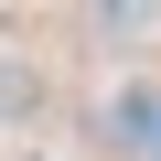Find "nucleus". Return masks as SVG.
Returning a JSON list of instances; mask_svg holds the SVG:
<instances>
[{
	"instance_id": "obj_2",
	"label": "nucleus",
	"mask_w": 161,
	"mask_h": 161,
	"mask_svg": "<svg viewBox=\"0 0 161 161\" xmlns=\"http://www.w3.org/2000/svg\"><path fill=\"white\" fill-rule=\"evenodd\" d=\"M32 118H43V64L0 54V129H32Z\"/></svg>"
},
{
	"instance_id": "obj_3",
	"label": "nucleus",
	"mask_w": 161,
	"mask_h": 161,
	"mask_svg": "<svg viewBox=\"0 0 161 161\" xmlns=\"http://www.w3.org/2000/svg\"><path fill=\"white\" fill-rule=\"evenodd\" d=\"M97 32H150V0H86Z\"/></svg>"
},
{
	"instance_id": "obj_1",
	"label": "nucleus",
	"mask_w": 161,
	"mask_h": 161,
	"mask_svg": "<svg viewBox=\"0 0 161 161\" xmlns=\"http://www.w3.org/2000/svg\"><path fill=\"white\" fill-rule=\"evenodd\" d=\"M108 140H118L129 161H161V97H150V86H118V108H108Z\"/></svg>"
}]
</instances>
